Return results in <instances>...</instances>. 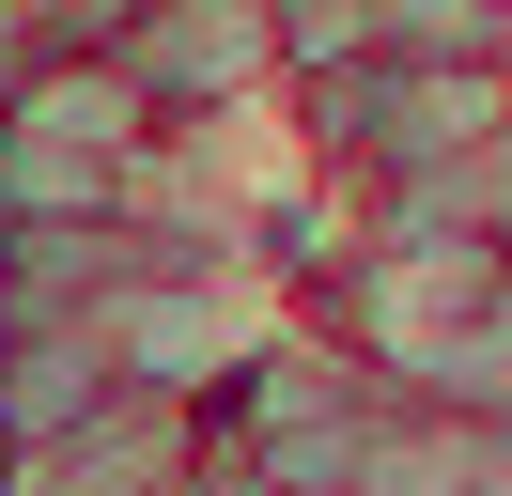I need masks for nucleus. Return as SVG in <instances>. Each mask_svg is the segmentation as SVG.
<instances>
[{
  "label": "nucleus",
  "mask_w": 512,
  "mask_h": 496,
  "mask_svg": "<svg viewBox=\"0 0 512 496\" xmlns=\"http://www.w3.org/2000/svg\"><path fill=\"white\" fill-rule=\"evenodd\" d=\"M125 93L156 124H233L249 93H280V31H264V0H140L125 47Z\"/></svg>",
  "instance_id": "obj_1"
},
{
  "label": "nucleus",
  "mask_w": 512,
  "mask_h": 496,
  "mask_svg": "<svg viewBox=\"0 0 512 496\" xmlns=\"http://www.w3.org/2000/svg\"><path fill=\"white\" fill-rule=\"evenodd\" d=\"M125 171H140V155L0 124V233H109V217H125Z\"/></svg>",
  "instance_id": "obj_2"
},
{
  "label": "nucleus",
  "mask_w": 512,
  "mask_h": 496,
  "mask_svg": "<svg viewBox=\"0 0 512 496\" xmlns=\"http://www.w3.org/2000/svg\"><path fill=\"white\" fill-rule=\"evenodd\" d=\"M140 31V0H0V47L16 62H109Z\"/></svg>",
  "instance_id": "obj_3"
},
{
  "label": "nucleus",
  "mask_w": 512,
  "mask_h": 496,
  "mask_svg": "<svg viewBox=\"0 0 512 496\" xmlns=\"http://www.w3.org/2000/svg\"><path fill=\"white\" fill-rule=\"evenodd\" d=\"M357 16H373V0H264V31H280V78L342 62V47H357Z\"/></svg>",
  "instance_id": "obj_4"
}]
</instances>
